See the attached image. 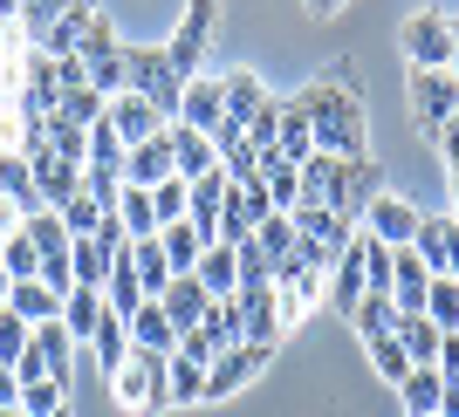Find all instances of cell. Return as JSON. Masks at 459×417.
Listing matches in <instances>:
<instances>
[{
    "instance_id": "bcb514c9",
    "label": "cell",
    "mask_w": 459,
    "mask_h": 417,
    "mask_svg": "<svg viewBox=\"0 0 459 417\" xmlns=\"http://www.w3.org/2000/svg\"><path fill=\"white\" fill-rule=\"evenodd\" d=\"M0 267H7V281H35V274H41V253L14 233V240H0Z\"/></svg>"
},
{
    "instance_id": "5b68a950",
    "label": "cell",
    "mask_w": 459,
    "mask_h": 417,
    "mask_svg": "<svg viewBox=\"0 0 459 417\" xmlns=\"http://www.w3.org/2000/svg\"><path fill=\"white\" fill-rule=\"evenodd\" d=\"M212 21H220V0H186V14H178L172 41H165V55H172L178 76H206V48H212Z\"/></svg>"
},
{
    "instance_id": "f5cc1de1",
    "label": "cell",
    "mask_w": 459,
    "mask_h": 417,
    "mask_svg": "<svg viewBox=\"0 0 459 417\" xmlns=\"http://www.w3.org/2000/svg\"><path fill=\"white\" fill-rule=\"evenodd\" d=\"M35 281L48 287L56 302H69V287H76V267H69V253H48V260H41V274H35Z\"/></svg>"
},
{
    "instance_id": "52a82bcc",
    "label": "cell",
    "mask_w": 459,
    "mask_h": 417,
    "mask_svg": "<svg viewBox=\"0 0 459 417\" xmlns=\"http://www.w3.org/2000/svg\"><path fill=\"white\" fill-rule=\"evenodd\" d=\"M268 362H274L268 342H240V349H227V356H212V362H206V397H199V404H227V397H240V390H247V383L261 377Z\"/></svg>"
},
{
    "instance_id": "5bb4252c",
    "label": "cell",
    "mask_w": 459,
    "mask_h": 417,
    "mask_svg": "<svg viewBox=\"0 0 459 417\" xmlns=\"http://www.w3.org/2000/svg\"><path fill=\"white\" fill-rule=\"evenodd\" d=\"M103 123H110L117 137H124V151H131V144H144V137H158L165 131V116H158V103L152 96H110V110H103Z\"/></svg>"
},
{
    "instance_id": "7402d4cb",
    "label": "cell",
    "mask_w": 459,
    "mask_h": 417,
    "mask_svg": "<svg viewBox=\"0 0 459 417\" xmlns=\"http://www.w3.org/2000/svg\"><path fill=\"white\" fill-rule=\"evenodd\" d=\"M212 165H220L212 137H199V131H178V123H172V171H178V178L192 185V178H206Z\"/></svg>"
},
{
    "instance_id": "484cf974",
    "label": "cell",
    "mask_w": 459,
    "mask_h": 417,
    "mask_svg": "<svg viewBox=\"0 0 459 417\" xmlns=\"http://www.w3.org/2000/svg\"><path fill=\"white\" fill-rule=\"evenodd\" d=\"M199 336L212 342V356L240 349V342H247V328H240V302H212L206 315H199Z\"/></svg>"
},
{
    "instance_id": "4dcf8cb0",
    "label": "cell",
    "mask_w": 459,
    "mask_h": 417,
    "mask_svg": "<svg viewBox=\"0 0 459 417\" xmlns=\"http://www.w3.org/2000/svg\"><path fill=\"white\" fill-rule=\"evenodd\" d=\"M21 240H28L41 260H48V253H69V226H62V212H48V206L21 219Z\"/></svg>"
},
{
    "instance_id": "cb8c5ba5",
    "label": "cell",
    "mask_w": 459,
    "mask_h": 417,
    "mask_svg": "<svg viewBox=\"0 0 459 417\" xmlns=\"http://www.w3.org/2000/svg\"><path fill=\"white\" fill-rule=\"evenodd\" d=\"M131 349H158V356H172V349H178V328H172V315H165L158 302H144L131 315Z\"/></svg>"
},
{
    "instance_id": "ee69618b",
    "label": "cell",
    "mask_w": 459,
    "mask_h": 417,
    "mask_svg": "<svg viewBox=\"0 0 459 417\" xmlns=\"http://www.w3.org/2000/svg\"><path fill=\"white\" fill-rule=\"evenodd\" d=\"M82 14H90V7H69L56 28H41V48H48V55H76L82 48Z\"/></svg>"
},
{
    "instance_id": "91938a15",
    "label": "cell",
    "mask_w": 459,
    "mask_h": 417,
    "mask_svg": "<svg viewBox=\"0 0 459 417\" xmlns=\"http://www.w3.org/2000/svg\"><path fill=\"white\" fill-rule=\"evenodd\" d=\"M7 294H14V281H7V267H0V308H7Z\"/></svg>"
},
{
    "instance_id": "3957f363",
    "label": "cell",
    "mask_w": 459,
    "mask_h": 417,
    "mask_svg": "<svg viewBox=\"0 0 459 417\" xmlns=\"http://www.w3.org/2000/svg\"><path fill=\"white\" fill-rule=\"evenodd\" d=\"M103 383H110V397L124 404V411H137V417L172 411V390H165V356H158V349H131V356L117 362Z\"/></svg>"
},
{
    "instance_id": "30bf717a",
    "label": "cell",
    "mask_w": 459,
    "mask_h": 417,
    "mask_svg": "<svg viewBox=\"0 0 459 417\" xmlns=\"http://www.w3.org/2000/svg\"><path fill=\"white\" fill-rule=\"evenodd\" d=\"M419 219H425V212L411 206V199H398V191H377V199H370V212L357 219V226H364L370 240H384V247H411Z\"/></svg>"
},
{
    "instance_id": "f1b7e54d",
    "label": "cell",
    "mask_w": 459,
    "mask_h": 417,
    "mask_svg": "<svg viewBox=\"0 0 459 417\" xmlns=\"http://www.w3.org/2000/svg\"><path fill=\"white\" fill-rule=\"evenodd\" d=\"M110 212L124 219L131 247H137V240H158V212H152V191H144V185H124V199H117Z\"/></svg>"
},
{
    "instance_id": "f6af8a7d",
    "label": "cell",
    "mask_w": 459,
    "mask_h": 417,
    "mask_svg": "<svg viewBox=\"0 0 459 417\" xmlns=\"http://www.w3.org/2000/svg\"><path fill=\"white\" fill-rule=\"evenodd\" d=\"M28 342H35V328L21 322L14 308H0V362H7V370H14V362L28 356Z\"/></svg>"
},
{
    "instance_id": "816d5d0a",
    "label": "cell",
    "mask_w": 459,
    "mask_h": 417,
    "mask_svg": "<svg viewBox=\"0 0 459 417\" xmlns=\"http://www.w3.org/2000/svg\"><path fill=\"white\" fill-rule=\"evenodd\" d=\"M82 191H90L96 206L110 212L117 199H124V178H117V171H103V165H82Z\"/></svg>"
},
{
    "instance_id": "8992f818",
    "label": "cell",
    "mask_w": 459,
    "mask_h": 417,
    "mask_svg": "<svg viewBox=\"0 0 459 417\" xmlns=\"http://www.w3.org/2000/svg\"><path fill=\"white\" fill-rule=\"evenodd\" d=\"M398 48H404V62H411V69H453V14L419 7V14L404 21Z\"/></svg>"
},
{
    "instance_id": "44dd1931",
    "label": "cell",
    "mask_w": 459,
    "mask_h": 417,
    "mask_svg": "<svg viewBox=\"0 0 459 417\" xmlns=\"http://www.w3.org/2000/svg\"><path fill=\"white\" fill-rule=\"evenodd\" d=\"M192 281L206 287L212 302H233V294H240V253H233V247H206L199 267H192Z\"/></svg>"
},
{
    "instance_id": "7a4b0ae2",
    "label": "cell",
    "mask_w": 459,
    "mask_h": 417,
    "mask_svg": "<svg viewBox=\"0 0 459 417\" xmlns=\"http://www.w3.org/2000/svg\"><path fill=\"white\" fill-rule=\"evenodd\" d=\"M384 191V171L370 157H329L316 151L302 165V206H323V212H343L350 226L370 212V199Z\"/></svg>"
},
{
    "instance_id": "60d3db41",
    "label": "cell",
    "mask_w": 459,
    "mask_h": 417,
    "mask_svg": "<svg viewBox=\"0 0 459 417\" xmlns=\"http://www.w3.org/2000/svg\"><path fill=\"white\" fill-rule=\"evenodd\" d=\"M117 48H124V41L110 35V14H96V7H90V14H82V48H76L82 69H90V62H103V55H117Z\"/></svg>"
},
{
    "instance_id": "ba28073f",
    "label": "cell",
    "mask_w": 459,
    "mask_h": 417,
    "mask_svg": "<svg viewBox=\"0 0 459 417\" xmlns=\"http://www.w3.org/2000/svg\"><path fill=\"white\" fill-rule=\"evenodd\" d=\"M404 89H411V123H419L425 137H439L446 123L459 116V82L446 76V69H411Z\"/></svg>"
},
{
    "instance_id": "b9f144b4",
    "label": "cell",
    "mask_w": 459,
    "mask_h": 417,
    "mask_svg": "<svg viewBox=\"0 0 459 417\" xmlns=\"http://www.w3.org/2000/svg\"><path fill=\"white\" fill-rule=\"evenodd\" d=\"M48 151H56L62 165H90V131H76V123L48 116Z\"/></svg>"
},
{
    "instance_id": "836d02e7",
    "label": "cell",
    "mask_w": 459,
    "mask_h": 417,
    "mask_svg": "<svg viewBox=\"0 0 459 417\" xmlns=\"http://www.w3.org/2000/svg\"><path fill=\"white\" fill-rule=\"evenodd\" d=\"M350 328H357L364 342L398 336V308H391V294H364V302H357V315H350Z\"/></svg>"
},
{
    "instance_id": "9a60e30c",
    "label": "cell",
    "mask_w": 459,
    "mask_h": 417,
    "mask_svg": "<svg viewBox=\"0 0 459 417\" xmlns=\"http://www.w3.org/2000/svg\"><path fill=\"white\" fill-rule=\"evenodd\" d=\"M220 116H227V103H220V76H192L186 82V96H178V131H199V137H212L220 131Z\"/></svg>"
},
{
    "instance_id": "2e32d148",
    "label": "cell",
    "mask_w": 459,
    "mask_h": 417,
    "mask_svg": "<svg viewBox=\"0 0 459 417\" xmlns=\"http://www.w3.org/2000/svg\"><path fill=\"white\" fill-rule=\"evenodd\" d=\"M165 178H178L172 171V123L158 137H144V144H131V157H124V185H165Z\"/></svg>"
},
{
    "instance_id": "f907efd6",
    "label": "cell",
    "mask_w": 459,
    "mask_h": 417,
    "mask_svg": "<svg viewBox=\"0 0 459 417\" xmlns=\"http://www.w3.org/2000/svg\"><path fill=\"white\" fill-rule=\"evenodd\" d=\"M220 171H227L233 185H240V178H261V151H254L247 137H233L227 151H220Z\"/></svg>"
},
{
    "instance_id": "4fadbf2b",
    "label": "cell",
    "mask_w": 459,
    "mask_h": 417,
    "mask_svg": "<svg viewBox=\"0 0 459 417\" xmlns=\"http://www.w3.org/2000/svg\"><path fill=\"white\" fill-rule=\"evenodd\" d=\"M233 302H240V328H247V342H268V349H274V342L288 336V328H281V302H274L268 281H247Z\"/></svg>"
},
{
    "instance_id": "9f6ffc18",
    "label": "cell",
    "mask_w": 459,
    "mask_h": 417,
    "mask_svg": "<svg viewBox=\"0 0 459 417\" xmlns=\"http://www.w3.org/2000/svg\"><path fill=\"white\" fill-rule=\"evenodd\" d=\"M14 404H21V377L0 362V411H14Z\"/></svg>"
},
{
    "instance_id": "ab89813d",
    "label": "cell",
    "mask_w": 459,
    "mask_h": 417,
    "mask_svg": "<svg viewBox=\"0 0 459 417\" xmlns=\"http://www.w3.org/2000/svg\"><path fill=\"white\" fill-rule=\"evenodd\" d=\"M425 315L439 322V336H453V328H459V281L432 274V287H425Z\"/></svg>"
},
{
    "instance_id": "6da1fadb",
    "label": "cell",
    "mask_w": 459,
    "mask_h": 417,
    "mask_svg": "<svg viewBox=\"0 0 459 417\" xmlns=\"http://www.w3.org/2000/svg\"><path fill=\"white\" fill-rule=\"evenodd\" d=\"M308 131H316V151L329 157H370V131H364V96H357V62H329L323 76L295 89Z\"/></svg>"
},
{
    "instance_id": "d6a6232c",
    "label": "cell",
    "mask_w": 459,
    "mask_h": 417,
    "mask_svg": "<svg viewBox=\"0 0 459 417\" xmlns=\"http://www.w3.org/2000/svg\"><path fill=\"white\" fill-rule=\"evenodd\" d=\"M261 185H268L274 212H295V206H302V171L281 165V157H268V151H261Z\"/></svg>"
},
{
    "instance_id": "4316f807",
    "label": "cell",
    "mask_w": 459,
    "mask_h": 417,
    "mask_svg": "<svg viewBox=\"0 0 459 417\" xmlns=\"http://www.w3.org/2000/svg\"><path fill=\"white\" fill-rule=\"evenodd\" d=\"M96 322H103V287H69V302H62V328H69V342H90Z\"/></svg>"
},
{
    "instance_id": "d6986e66",
    "label": "cell",
    "mask_w": 459,
    "mask_h": 417,
    "mask_svg": "<svg viewBox=\"0 0 459 417\" xmlns=\"http://www.w3.org/2000/svg\"><path fill=\"white\" fill-rule=\"evenodd\" d=\"M144 302H152V294H144V281H137V260H131V247H124V253L110 260V281H103V308L131 322V315H137Z\"/></svg>"
},
{
    "instance_id": "d4e9b609",
    "label": "cell",
    "mask_w": 459,
    "mask_h": 417,
    "mask_svg": "<svg viewBox=\"0 0 459 417\" xmlns=\"http://www.w3.org/2000/svg\"><path fill=\"white\" fill-rule=\"evenodd\" d=\"M158 247H165L172 274H192V267H199V253H206V233L192 226V219H172V226H158Z\"/></svg>"
},
{
    "instance_id": "94428289",
    "label": "cell",
    "mask_w": 459,
    "mask_h": 417,
    "mask_svg": "<svg viewBox=\"0 0 459 417\" xmlns=\"http://www.w3.org/2000/svg\"><path fill=\"white\" fill-rule=\"evenodd\" d=\"M453 41H459V21H453Z\"/></svg>"
},
{
    "instance_id": "f35d334b",
    "label": "cell",
    "mask_w": 459,
    "mask_h": 417,
    "mask_svg": "<svg viewBox=\"0 0 459 417\" xmlns=\"http://www.w3.org/2000/svg\"><path fill=\"white\" fill-rule=\"evenodd\" d=\"M131 260H137V281H144V294H165V281H172V260H165V247H158V240H137L131 247Z\"/></svg>"
},
{
    "instance_id": "6f0895ef",
    "label": "cell",
    "mask_w": 459,
    "mask_h": 417,
    "mask_svg": "<svg viewBox=\"0 0 459 417\" xmlns=\"http://www.w3.org/2000/svg\"><path fill=\"white\" fill-rule=\"evenodd\" d=\"M302 7H308V14H316V21H329V14H336V7H343V0H302Z\"/></svg>"
},
{
    "instance_id": "8d00e7d4",
    "label": "cell",
    "mask_w": 459,
    "mask_h": 417,
    "mask_svg": "<svg viewBox=\"0 0 459 417\" xmlns=\"http://www.w3.org/2000/svg\"><path fill=\"white\" fill-rule=\"evenodd\" d=\"M254 253H261V260H268V267H281L288 253H295V219H288V212H274V219H261V226H254Z\"/></svg>"
},
{
    "instance_id": "681fc988",
    "label": "cell",
    "mask_w": 459,
    "mask_h": 417,
    "mask_svg": "<svg viewBox=\"0 0 459 417\" xmlns=\"http://www.w3.org/2000/svg\"><path fill=\"white\" fill-rule=\"evenodd\" d=\"M124 157H131V151H124V137H117L110 123H96V131H90V165H103V171L124 178Z\"/></svg>"
},
{
    "instance_id": "8fae6325",
    "label": "cell",
    "mask_w": 459,
    "mask_h": 417,
    "mask_svg": "<svg viewBox=\"0 0 459 417\" xmlns=\"http://www.w3.org/2000/svg\"><path fill=\"white\" fill-rule=\"evenodd\" d=\"M411 253H419L432 274L459 281V219H439V212H425L419 233H411Z\"/></svg>"
},
{
    "instance_id": "83f0119b",
    "label": "cell",
    "mask_w": 459,
    "mask_h": 417,
    "mask_svg": "<svg viewBox=\"0 0 459 417\" xmlns=\"http://www.w3.org/2000/svg\"><path fill=\"white\" fill-rule=\"evenodd\" d=\"M165 390H172V404H199L206 397V362L172 349V356H165Z\"/></svg>"
},
{
    "instance_id": "9c48e42d",
    "label": "cell",
    "mask_w": 459,
    "mask_h": 417,
    "mask_svg": "<svg viewBox=\"0 0 459 417\" xmlns=\"http://www.w3.org/2000/svg\"><path fill=\"white\" fill-rule=\"evenodd\" d=\"M69 349H76V342H69V328H62V322H41L35 342H28V356L14 362V377H21V383H35V377L69 383Z\"/></svg>"
},
{
    "instance_id": "1f68e13d",
    "label": "cell",
    "mask_w": 459,
    "mask_h": 417,
    "mask_svg": "<svg viewBox=\"0 0 459 417\" xmlns=\"http://www.w3.org/2000/svg\"><path fill=\"white\" fill-rule=\"evenodd\" d=\"M398 397H404V417H439V397H446L439 370H411V377L398 383Z\"/></svg>"
},
{
    "instance_id": "603a6c76",
    "label": "cell",
    "mask_w": 459,
    "mask_h": 417,
    "mask_svg": "<svg viewBox=\"0 0 459 417\" xmlns=\"http://www.w3.org/2000/svg\"><path fill=\"white\" fill-rule=\"evenodd\" d=\"M398 349L411 356V370H432L439 362V322L432 315H398Z\"/></svg>"
},
{
    "instance_id": "db71d44e",
    "label": "cell",
    "mask_w": 459,
    "mask_h": 417,
    "mask_svg": "<svg viewBox=\"0 0 459 417\" xmlns=\"http://www.w3.org/2000/svg\"><path fill=\"white\" fill-rule=\"evenodd\" d=\"M69 7H82V0H21V28H56Z\"/></svg>"
},
{
    "instance_id": "7c38bea8",
    "label": "cell",
    "mask_w": 459,
    "mask_h": 417,
    "mask_svg": "<svg viewBox=\"0 0 459 417\" xmlns=\"http://www.w3.org/2000/svg\"><path fill=\"white\" fill-rule=\"evenodd\" d=\"M370 294V281H364V233L343 247V260L329 267V287H323V302H329V315H357V302Z\"/></svg>"
},
{
    "instance_id": "ffe728a7",
    "label": "cell",
    "mask_w": 459,
    "mask_h": 417,
    "mask_svg": "<svg viewBox=\"0 0 459 417\" xmlns=\"http://www.w3.org/2000/svg\"><path fill=\"white\" fill-rule=\"evenodd\" d=\"M158 308H165V315H172V328L186 336V328H199V315L212 308V294L192 281V274H172V281H165V294H158Z\"/></svg>"
},
{
    "instance_id": "6125c7cd",
    "label": "cell",
    "mask_w": 459,
    "mask_h": 417,
    "mask_svg": "<svg viewBox=\"0 0 459 417\" xmlns=\"http://www.w3.org/2000/svg\"><path fill=\"white\" fill-rule=\"evenodd\" d=\"M56 417H69V411H56Z\"/></svg>"
},
{
    "instance_id": "d590c367",
    "label": "cell",
    "mask_w": 459,
    "mask_h": 417,
    "mask_svg": "<svg viewBox=\"0 0 459 417\" xmlns=\"http://www.w3.org/2000/svg\"><path fill=\"white\" fill-rule=\"evenodd\" d=\"M103 110H110V103H103L90 82H82V89H62V96H56V116H62V123H76V131H96V123H103Z\"/></svg>"
},
{
    "instance_id": "7dc6e473",
    "label": "cell",
    "mask_w": 459,
    "mask_h": 417,
    "mask_svg": "<svg viewBox=\"0 0 459 417\" xmlns=\"http://www.w3.org/2000/svg\"><path fill=\"white\" fill-rule=\"evenodd\" d=\"M62 226H69V240H90V233L103 226V206H96L90 191H76V199L62 206Z\"/></svg>"
},
{
    "instance_id": "74e56055",
    "label": "cell",
    "mask_w": 459,
    "mask_h": 417,
    "mask_svg": "<svg viewBox=\"0 0 459 417\" xmlns=\"http://www.w3.org/2000/svg\"><path fill=\"white\" fill-rule=\"evenodd\" d=\"M56 411H69V383H56V377L21 383V417H56Z\"/></svg>"
},
{
    "instance_id": "be15d7a7",
    "label": "cell",
    "mask_w": 459,
    "mask_h": 417,
    "mask_svg": "<svg viewBox=\"0 0 459 417\" xmlns=\"http://www.w3.org/2000/svg\"><path fill=\"white\" fill-rule=\"evenodd\" d=\"M453 219H459V212H453Z\"/></svg>"
},
{
    "instance_id": "277c9868",
    "label": "cell",
    "mask_w": 459,
    "mask_h": 417,
    "mask_svg": "<svg viewBox=\"0 0 459 417\" xmlns=\"http://www.w3.org/2000/svg\"><path fill=\"white\" fill-rule=\"evenodd\" d=\"M124 69H131V96H152L158 116L172 123V116H178V96H186V76L172 69L165 41H158V48H124Z\"/></svg>"
},
{
    "instance_id": "7bdbcfd3",
    "label": "cell",
    "mask_w": 459,
    "mask_h": 417,
    "mask_svg": "<svg viewBox=\"0 0 459 417\" xmlns=\"http://www.w3.org/2000/svg\"><path fill=\"white\" fill-rule=\"evenodd\" d=\"M364 349H370V370H377V377L391 383V390H398V383L411 377V356L398 349V336H384V342H364Z\"/></svg>"
},
{
    "instance_id": "ac0fdd59",
    "label": "cell",
    "mask_w": 459,
    "mask_h": 417,
    "mask_svg": "<svg viewBox=\"0 0 459 417\" xmlns=\"http://www.w3.org/2000/svg\"><path fill=\"white\" fill-rule=\"evenodd\" d=\"M268 157H281V165H295V171L316 157V131H308V116H302L295 96H281V123H274V151Z\"/></svg>"
},
{
    "instance_id": "e0dca14e",
    "label": "cell",
    "mask_w": 459,
    "mask_h": 417,
    "mask_svg": "<svg viewBox=\"0 0 459 417\" xmlns=\"http://www.w3.org/2000/svg\"><path fill=\"white\" fill-rule=\"evenodd\" d=\"M268 96H274V89L254 76V69H220V103H227V116L240 123V131H247L254 116L268 110Z\"/></svg>"
},
{
    "instance_id": "f546056e",
    "label": "cell",
    "mask_w": 459,
    "mask_h": 417,
    "mask_svg": "<svg viewBox=\"0 0 459 417\" xmlns=\"http://www.w3.org/2000/svg\"><path fill=\"white\" fill-rule=\"evenodd\" d=\"M7 308H14L28 328H41V322H62V302L48 294L41 281H14V294H7Z\"/></svg>"
},
{
    "instance_id": "11a10c76",
    "label": "cell",
    "mask_w": 459,
    "mask_h": 417,
    "mask_svg": "<svg viewBox=\"0 0 459 417\" xmlns=\"http://www.w3.org/2000/svg\"><path fill=\"white\" fill-rule=\"evenodd\" d=\"M274 123H281V96H268V110L247 123V144H254V151H274Z\"/></svg>"
},
{
    "instance_id": "c3c4849f",
    "label": "cell",
    "mask_w": 459,
    "mask_h": 417,
    "mask_svg": "<svg viewBox=\"0 0 459 417\" xmlns=\"http://www.w3.org/2000/svg\"><path fill=\"white\" fill-rule=\"evenodd\" d=\"M186 199H192V185H186V178H165V185H152V212H158V226L186 219Z\"/></svg>"
},
{
    "instance_id": "680465c9",
    "label": "cell",
    "mask_w": 459,
    "mask_h": 417,
    "mask_svg": "<svg viewBox=\"0 0 459 417\" xmlns=\"http://www.w3.org/2000/svg\"><path fill=\"white\" fill-rule=\"evenodd\" d=\"M21 21V0H0V28H14Z\"/></svg>"
},
{
    "instance_id": "e575fe53",
    "label": "cell",
    "mask_w": 459,
    "mask_h": 417,
    "mask_svg": "<svg viewBox=\"0 0 459 417\" xmlns=\"http://www.w3.org/2000/svg\"><path fill=\"white\" fill-rule=\"evenodd\" d=\"M90 349H96V356H103V377H110L117 362L131 356V322H124V315H110V308H103V322H96Z\"/></svg>"
}]
</instances>
